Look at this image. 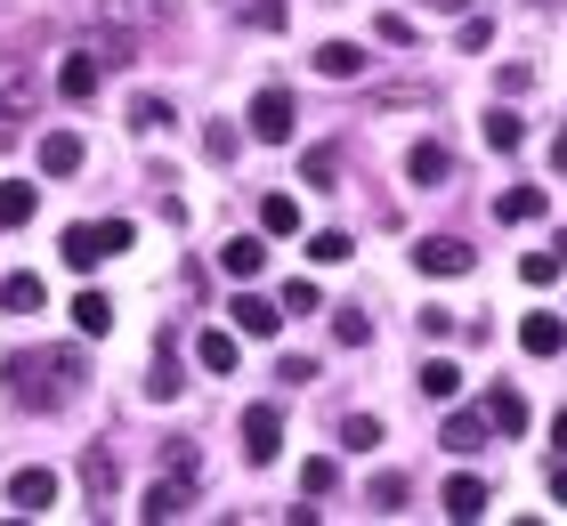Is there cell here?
I'll return each mask as SVG.
<instances>
[{"label":"cell","instance_id":"cell-1","mask_svg":"<svg viewBox=\"0 0 567 526\" xmlns=\"http://www.w3.org/2000/svg\"><path fill=\"white\" fill-rule=\"evenodd\" d=\"M9 389H17V405H41V413H58L73 405V389H82V357L73 349H17L9 357Z\"/></svg>","mask_w":567,"mask_h":526},{"label":"cell","instance_id":"cell-2","mask_svg":"<svg viewBox=\"0 0 567 526\" xmlns=\"http://www.w3.org/2000/svg\"><path fill=\"white\" fill-rule=\"evenodd\" d=\"M58 251H65V268L90 276V268H106L114 251H131V219H82V227H65Z\"/></svg>","mask_w":567,"mask_h":526},{"label":"cell","instance_id":"cell-3","mask_svg":"<svg viewBox=\"0 0 567 526\" xmlns=\"http://www.w3.org/2000/svg\"><path fill=\"white\" fill-rule=\"evenodd\" d=\"M106 65H114V41H73L65 65H58V97L65 105H90L97 82H106Z\"/></svg>","mask_w":567,"mask_h":526},{"label":"cell","instance_id":"cell-4","mask_svg":"<svg viewBox=\"0 0 567 526\" xmlns=\"http://www.w3.org/2000/svg\"><path fill=\"white\" fill-rule=\"evenodd\" d=\"M187 510H195V454L178 445V454H171V470L146 486V510H138V518H154V526H163V518H187Z\"/></svg>","mask_w":567,"mask_h":526},{"label":"cell","instance_id":"cell-5","mask_svg":"<svg viewBox=\"0 0 567 526\" xmlns=\"http://www.w3.org/2000/svg\"><path fill=\"white\" fill-rule=\"evenodd\" d=\"M33 105H41V73H33V58L0 49V122H24Z\"/></svg>","mask_w":567,"mask_h":526},{"label":"cell","instance_id":"cell-6","mask_svg":"<svg viewBox=\"0 0 567 526\" xmlns=\"http://www.w3.org/2000/svg\"><path fill=\"white\" fill-rule=\"evenodd\" d=\"M9 510H24V518L58 510V470H49V462H24L17 478H9Z\"/></svg>","mask_w":567,"mask_h":526},{"label":"cell","instance_id":"cell-7","mask_svg":"<svg viewBox=\"0 0 567 526\" xmlns=\"http://www.w3.org/2000/svg\"><path fill=\"white\" fill-rule=\"evenodd\" d=\"M471 244H462V235H422V244H414V268L422 276H471Z\"/></svg>","mask_w":567,"mask_h":526},{"label":"cell","instance_id":"cell-8","mask_svg":"<svg viewBox=\"0 0 567 526\" xmlns=\"http://www.w3.org/2000/svg\"><path fill=\"white\" fill-rule=\"evenodd\" d=\"M251 138H268V146H284V138H292V90H260V97H251Z\"/></svg>","mask_w":567,"mask_h":526},{"label":"cell","instance_id":"cell-9","mask_svg":"<svg viewBox=\"0 0 567 526\" xmlns=\"http://www.w3.org/2000/svg\"><path fill=\"white\" fill-rule=\"evenodd\" d=\"M284 454V413L276 405H251L244 413V462H276Z\"/></svg>","mask_w":567,"mask_h":526},{"label":"cell","instance_id":"cell-10","mask_svg":"<svg viewBox=\"0 0 567 526\" xmlns=\"http://www.w3.org/2000/svg\"><path fill=\"white\" fill-rule=\"evenodd\" d=\"M437 503H446V518H454V526H471V518H486V503H495V486L462 470V478H446V494H437Z\"/></svg>","mask_w":567,"mask_h":526},{"label":"cell","instance_id":"cell-11","mask_svg":"<svg viewBox=\"0 0 567 526\" xmlns=\"http://www.w3.org/2000/svg\"><path fill=\"white\" fill-rule=\"evenodd\" d=\"M97 17H106V33H146L171 17V0H97Z\"/></svg>","mask_w":567,"mask_h":526},{"label":"cell","instance_id":"cell-12","mask_svg":"<svg viewBox=\"0 0 567 526\" xmlns=\"http://www.w3.org/2000/svg\"><path fill=\"white\" fill-rule=\"evenodd\" d=\"M486 430H503V437H519L527 430V398H519V389H511V381H495V389H486Z\"/></svg>","mask_w":567,"mask_h":526},{"label":"cell","instance_id":"cell-13","mask_svg":"<svg viewBox=\"0 0 567 526\" xmlns=\"http://www.w3.org/2000/svg\"><path fill=\"white\" fill-rule=\"evenodd\" d=\"M219 268L236 276V283H251V276L268 268V244H260V235H227V244H219Z\"/></svg>","mask_w":567,"mask_h":526},{"label":"cell","instance_id":"cell-14","mask_svg":"<svg viewBox=\"0 0 567 526\" xmlns=\"http://www.w3.org/2000/svg\"><path fill=\"white\" fill-rule=\"evenodd\" d=\"M236 332H244V340H276V332H284V308L260 300V292H244V300H236Z\"/></svg>","mask_w":567,"mask_h":526},{"label":"cell","instance_id":"cell-15","mask_svg":"<svg viewBox=\"0 0 567 526\" xmlns=\"http://www.w3.org/2000/svg\"><path fill=\"white\" fill-rule=\"evenodd\" d=\"M405 178H414V187H446V178H454V154L437 146V138H422L414 154H405Z\"/></svg>","mask_w":567,"mask_h":526},{"label":"cell","instance_id":"cell-16","mask_svg":"<svg viewBox=\"0 0 567 526\" xmlns=\"http://www.w3.org/2000/svg\"><path fill=\"white\" fill-rule=\"evenodd\" d=\"M495 219L503 227H535V219H544V187H503L495 195Z\"/></svg>","mask_w":567,"mask_h":526},{"label":"cell","instance_id":"cell-17","mask_svg":"<svg viewBox=\"0 0 567 526\" xmlns=\"http://www.w3.org/2000/svg\"><path fill=\"white\" fill-rule=\"evenodd\" d=\"M317 73H324V82H357V73H365V49H357V41H324Z\"/></svg>","mask_w":567,"mask_h":526},{"label":"cell","instance_id":"cell-18","mask_svg":"<svg viewBox=\"0 0 567 526\" xmlns=\"http://www.w3.org/2000/svg\"><path fill=\"white\" fill-rule=\"evenodd\" d=\"M478 130H486V146H495V154H519V146H527V122L511 114V105H486Z\"/></svg>","mask_w":567,"mask_h":526},{"label":"cell","instance_id":"cell-19","mask_svg":"<svg viewBox=\"0 0 567 526\" xmlns=\"http://www.w3.org/2000/svg\"><path fill=\"white\" fill-rule=\"evenodd\" d=\"M41 171L73 178V171H82V138H73V130H49V138H41Z\"/></svg>","mask_w":567,"mask_h":526},{"label":"cell","instance_id":"cell-20","mask_svg":"<svg viewBox=\"0 0 567 526\" xmlns=\"http://www.w3.org/2000/svg\"><path fill=\"white\" fill-rule=\"evenodd\" d=\"M73 332H82V340H106V332H114V300H106V292H82V300H73Z\"/></svg>","mask_w":567,"mask_h":526},{"label":"cell","instance_id":"cell-21","mask_svg":"<svg viewBox=\"0 0 567 526\" xmlns=\"http://www.w3.org/2000/svg\"><path fill=\"white\" fill-rule=\"evenodd\" d=\"M519 349H527V357H559V349H567V324H559V316H527V324H519Z\"/></svg>","mask_w":567,"mask_h":526},{"label":"cell","instance_id":"cell-22","mask_svg":"<svg viewBox=\"0 0 567 526\" xmlns=\"http://www.w3.org/2000/svg\"><path fill=\"white\" fill-rule=\"evenodd\" d=\"M422 398H430V405H454V398H462V364L430 357V364H422Z\"/></svg>","mask_w":567,"mask_h":526},{"label":"cell","instance_id":"cell-23","mask_svg":"<svg viewBox=\"0 0 567 526\" xmlns=\"http://www.w3.org/2000/svg\"><path fill=\"white\" fill-rule=\"evenodd\" d=\"M195 364H203V373H236V332H219V324H212V332L195 340Z\"/></svg>","mask_w":567,"mask_h":526},{"label":"cell","instance_id":"cell-24","mask_svg":"<svg viewBox=\"0 0 567 526\" xmlns=\"http://www.w3.org/2000/svg\"><path fill=\"white\" fill-rule=\"evenodd\" d=\"M33 210H41V195L24 187V178H0V227H24Z\"/></svg>","mask_w":567,"mask_h":526},{"label":"cell","instance_id":"cell-25","mask_svg":"<svg viewBox=\"0 0 567 526\" xmlns=\"http://www.w3.org/2000/svg\"><path fill=\"white\" fill-rule=\"evenodd\" d=\"M82 486H90V503L106 510V494H114V454H106V445H90V454H82Z\"/></svg>","mask_w":567,"mask_h":526},{"label":"cell","instance_id":"cell-26","mask_svg":"<svg viewBox=\"0 0 567 526\" xmlns=\"http://www.w3.org/2000/svg\"><path fill=\"white\" fill-rule=\"evenodd\" d=\"M486 437H495V430H486V413H454L446 421V454H478Z\"/></svg>","mask_w":567,"mask_h":526},{"label":"cell","instance_id":"cell-27","mask_svg":"<svg viewBox=\"0 0 567 526\" xmlns=\"http://www.w3.org/2000/svg\"><path fill=\"white\" fill-rule=\"evenodd\" d=\"M0 308H9V316H33V308H49L41 276H9V283H0Z\"/></svg>","mask_w":567,"mask_h":526},{"label":"cell","instance_id":"cell-28","mask_svg":"<svg viewBox=\"0 0 567 526\" xmlns=\"http://www.w3.org/2000/svg\"><path fill=\"white\" fill-rule=\"evenodd\" d=\"M559 268H567V235H559L551 251H527V259H519V276H527V283H559Z\"/></svg>","mask_w":567,"mask_h":526},{"label":"cell","instance_id":"cell-29","mask_svg":"<svg viewBox=\"0 0 567 526\" xmlns=\"http://www.w3.org/2000/svg\"><path fill=\"white\" fill-rule=\"evenodd\" d=\"M292 227H300V203L292 195H268L260 203V235H292Z\"/></svg>","mask_w":567,"mask_h":526},{"label":"cell","instance_id":"cell-30","mask_svg":"<svg viewBox=\"0 0 567 526\" xmlns=\"http://www.w3.org/2000/svg\"><path fill=\"white\" fill-rule=\"evenodd\" d=\"M357 244H349V235L341 227H324V235H308V259H317V268H341V259H349Z\"/></svg>","mask_w":567,"mask_h":526},{"label":"cell","instance_id":"cell-31","mask_svg":"<svg viewBox=\"0 0 567 526\" xmlns=\"http://www.w3.org/2000/svg\"><path fill=\"white\" fill-rule=\"evenodd\" d=\"M332 340H341V349H365V340H373V316H365V308H341V316H332Z\"/></svg>","mask_w":567,"mask_h":526},{"label":"cell","instance_id":"cell-32","mask_svg":"<svg viewBox=\"0 0 567 526\" xmlns=\"http://www.w3.org/2000/svg\"><path fill=\"white\" fill-rule=\"evenodd\" d=\"M284 316H317V283H308V276H292V283H284V300H276Z\"/></svg>","mask_w":567,"mask_h":526},{"label":"cell","instance_id":"cell-33","mask_svg":"<svg viewBox=\"0 0 567 526\" xmlns=\"http://www.w3.org/2000/svg\"><path fill=\"white\" fill-rule=\"evenodd\" d=\"M308 187H332V171H341V154H332V146H308Z\"/></svg>","mask_w":567,"mask_h":526},{"label":"cell","instance_id":"cell-34","mask_svg":"<svg viewBox=\"0 0 567 526\" xmlns=\"http://www.w3.org/2000/svg\"><path fill=\"white\" fill-rule=\"evenodd\" d=\"M341 445H381V421L373 413H349L341 421Z\"/></svg>","mask_w":567,"mask_h":526},{"label":"cell","instance_id":"cell-35","mask_svg":"<svg viewBox=\"0 0 567 526\" xmlns=\"http://www.w3.org/2000/svg\"><path fill=\"white\" fill-rule=\"evenodd\" d=\"M332 478H341V470H332L324 454H317V462H300V486H308V494H332Z\"/></svg>","mask_w":567,"mask_h":526},{"label":"cell","instance_id":"cell-36","mask_svg":"<svg viewBox=\"0 0 567 526\" xmlns=\"http://www.w3.org/2000/svg\"><path fill=\"white\" fill-rule=\"evenodd\" d=\"M163 122H171L163 97H138V105H131V130H163Z\"/></svg>","mask_w":567,"mask_h":526},{"label":"cell","instance_id":"cell-37","mask_svg":"<svg viewBox=\"0 0 567 526\" xmlns=\"http://www.w3.org/2000/svg\"><path fill=\"white\" fill-rule=\"evenodd\" d=\"M244 17L260 24V33H268V24H284V9H276V0H244Z\"/></svg>","mask_w":567,"mask_h":526},{"label":"cell","instance_id":"cell-38","mask_svg":"<svg viewBox=\"0 0 567 526\" xmlns=\"http://www.w3.org/2000/svg\"><path fill=\"white\" fill-rule=\"evenodd\" d=\"M544 486H551V503H567V454H551V470H544Z\"/></svg>","mask_w":567,"mask_h":526},{"label":"cell","instance_id":"cell-39","mask_svg":"<svg viewBox=\"0 0 567 526\" xmlns=\"http://www.w3.org/2000/svg\"><path fill=\"white\" fill-rule=\"evenodd\" d=\"M551 171H567V122L551 130Z\"/></svg>","mask_w":567,"mask_h":526},{"label":"cell","instance_id":"cell-40","mask_svg":"<svg viewBox=\"0 0 567 526\" xmlns=\"http://www.w3.org/2000/svg\"><path fill=\"white\" fill-rule=\"evenodd\" d=\"M551 445H559V454H567V413H559V421H551Z\"/></svg>","mask_w":567,"mask_h":526},{"label":"cell","instance_id":"cell-41","mask_svg":"<svg viewBox=\"0 0 567 526\" xmlns=\"http://www.w3.org/2000/svg\"><path fill=\"white\" fill-rule=\"evenodd\" d=\"M430 9H446V17H462V9H471V0H430Z\"/></svg>","mask_w":567,"mask_h":526}]
</instances>
